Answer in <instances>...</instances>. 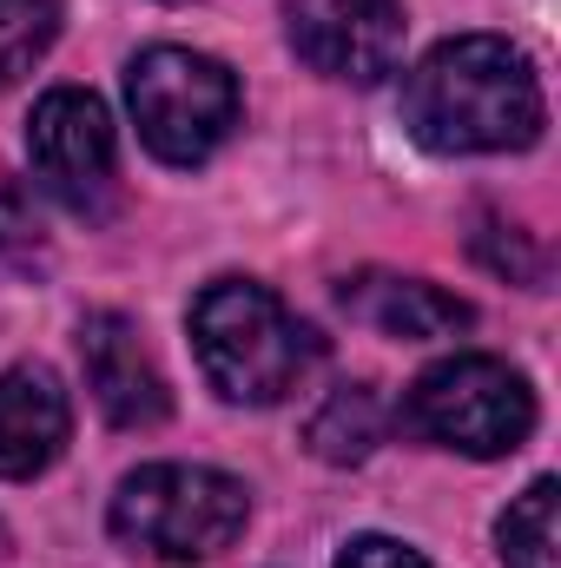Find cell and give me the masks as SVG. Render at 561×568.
<instances>
[{"mask_svg": "<svg viewBox=\"0 0 561 568\" xmlns=\"http://www.w3.org/2000/svg\"><path fill=\"white\" fill-rule=\"evenodd\" d=\"M404 120L429 152H522L542 140V80L509 40L462 33L410 73Z\"/></svg>", "mask_w": 561, "mask_h": 568, "instance_id": "cell-1", "label": "cell"}, {"mask_svg": "<svg viewBox=\"0 0 561 568\" xmlns=\"http://www.w3.org/2000/svg\"><path fill=\"white\" fill-rule=\"evenodd\" d=\"M192 351L225 404H284L317 364V331L284 311L278 291L218 278L192 297Z\"/></svg>", "mask_w": 561, "mask_h": 568, "instance_id": "cell-2", "label": "cell"}, {"mask_svg": "<svg viewBox=\"0 0 561 568\" xmlns=\"http://www.w3.org/2000/svg\"><path fill=\"white\" fill-rule=\"evenodd\" d=\"M245 516V483L205 463H145L113 496V536L159 562H212L238 542Z\"/></svg>", "mask_w": 561, "mask_h": 568, "instance_id": "cell-3", "label": "cell"}, {"mask_svg": "<svg viewBox=\"0 0 561 568\" xmlns=\"http://www.w3.org/2000/svg\"><path fill=\"white\" fill-rule=\"evenodd\" d=\"M126 100H133L140 140L165 165L212 159L238 126V80L212 53H192V47H145L126 67Z\"/></svg>", "mask_w": 561, "mask_h": 568, "instance_id": "cell-4", "label": "cell"}, {"mask_svg": "<svg viewBox=\"0 0 561 568\" xmlns=\"http://www.w3.org/2000/svg\"><path fill=\"white\" fill-rule=\"evenodd\" d=\"M410 424L462 456H509L536 429V390L502 357H442L410 390Z\"/></svg>", "mask_w": 561, "mask_h": 568, "instance_id": "cell-5", "label": "cell"}, {"mask_svg": "<svg viewBox=\"0 0 561 568\" xmlns=\"http://www.w3.org/2000/svg\"><path fill=\"white\" fill-rule=\"evenodd\" d=\"M27 152L40 185L80 219H100L113 205V120L93 93L53 87L27 120Z\"/></svg>", "mask_w": 561, "mask_h": 568, "instance_id": "cell-6", "label": "cell"}, {"mask_svg": "<svg viewBox=\"0 0 561 568\" xmlns=\"http://www.w3.org/2000/svg\"><path fill=\"white\" fill-rule=\"evenodd\" d=\"M290 47L324 80L377 87L404 60V7L397 0H297Z\"/></svg>", "mask_w": 561, "mask_h": 568, "instance_id": "cell-7", "label": "cell"}, {"mask_svg": "<svg viewBox=\"0 0 561 568\" xmlns=\"http://www.w3.org/2000/svg\"><path fill=\"white\" fill-rule=\"evenodd\" d=\"M80 364H86V384H93V404L106 410V424H120V429L165 424L172 397H165V377H159V364H152V351H145L133 317L93 311L80 324Z\"/></svg>", "mask_w": 561, "mask_h": 568, "instance_id": "cell-8", "label": "cell"}, {"mask_svg": "<svg viewBox=\"0 0 561 568\" xmlns=\"http://www.w3.org/2000/svg\"><path fill=\"white\" fill-rule=\"evenodd\" d=\"M67 390L53 384V371L40 364H13L0 371V483H27L40 476L60 449H67Z\"/></svg>", "mask_w": 561, "mask_h": 568, "instance_id": "cell-9", "label": "cell"}, {"mask_svg": "<svg viewBox=\"0 0 561 568\" xmlns=\"http://www.w3.org/2000/svg\"><path fill=\"white\" fill-rule=\"evenodd\" d=\"M344 311L357 324H370L377 337H404V344L456 337L469 324V304L456 291H442L429 278H397V272H357L344 284Z\"/></svg>", "mask_w": 561, "mask_h": 568, "instance_id": "cell-10", "label": "cell"}, {"mask_svg": "<svg viewBox=\"0 0 561 568\" xmlns=\"http://www.w3.org/2000/svg\"><path fill=\"white\" fill-rule=\"evenodd\" d=\"M384 443V397L370 384H344L317 404L310 417V449L324 463H364L370 449Z\"/></svg>", "mask_w": 561, "mask_h": 568, "instance_id": "cell-11", "label": "cell"}, {"mask_svg": "<svg viewBox=\"0 0 561 568\" xmlns=\"http://www.w3.org/2000/svg\"><path fill=\"white\" fill-rule=\"evenodd\" d=\"M555 476L529 483L509 516H502V568H561V549H555Z\"/></svg>", "mask_w": 561, "mask_h": 568, "instance_id": "cell-12", "label": "cell"}, {"mask_svg": "<svg viewBox=\"0 0 561 568\" xmlns=\"http://www.w3.org/2000/svg\"><path fill=\"white\" fill-rule=\"evenodd\" d=\"M60 33V0H0V87H13Z\"/></svg>", "mask_w": 561, "mask_h": 568, "instance_id": "cell-13", "label": "cell"}, {"mask_svg": "<svg viewBox=\"0 0 561 568\" xmlns=\"http://www.w3.org/2000/svg\"><path fill=\"white\" fill-rule=\"evenodd\" d=\"M47 252V232H40V212L20 185H0V265H40Z\"/></svg>", "mask_w": 561, "mask_h": 568, "instance_id": "cell-14", "label": "cell"}, {"mask_svg": "<svg viewBox=\"0 0 561 568\" xmlns=\"http://www.w3.org/2000/svg\"><path fill=\"white\" fill-rule=\"evenodd\" d=\"M337 568H429V562L397 536H357V542H344Z\"/></svg>", "mask_w": 561, "mask_h": 568, "instance_id": "cell-15", "label": "cell"}]
</instances>
